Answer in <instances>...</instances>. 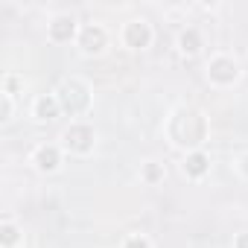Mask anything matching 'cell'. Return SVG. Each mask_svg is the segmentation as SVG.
<instances>
[{"label": "cell", "mask_w": 248, "mask_h": 248, "mask_svg": "<svg viewBox=\"0 0 248 248\" xmlns=\"http://www.w3.org/2000/svg\"><path fill=\"white\" fill-rule=\"evenodd\" d=\"M9 114H12V96H6V93H3V96H0V120L6 123V120H9Z\"/></svg>", "instance_id": "cell-16"}, {"label": "cell", "mask_w": 248, "mask_h": 248, "mask_svg": "<svg viewBox=\"0 0 248 248\" xmlns=\"http://www.w3.org/2000/svg\"><path fill=\"white\" fill-rule=\"evenodd\" d=\"M21 88H24V79H21V76H15V73H6V76H3V93H6V96H15Z\"/></svg>", "instance_id": "cell-14"}, {"label": "cell", "mask_w": 248, "mask_h": 248, "mask_svg": "<svg viewBox=\"0 0 248 248\" xmlns=\"http://www.w3.org/2000/svg\"><path fill=\"white\" fill-rule=\"evenodd\" d=\"M202 47H204V44H202V32H199L196 27L181 30V35H178V50H181L184 56H196Z\"/></svg>", "instance_id": "cell-11"}, {"label": "cell", "mask_w": 248, "mask_h": 248, "mask_svg": "<svg viewBox=\"0 0 248 248\" xmlns=\"http://www.w3.org/2000/svg\"><path fill=\"white\" fill-rule=\"evenodd\" d=\"M56 96H59L62 111H64V114H70V117H76V114L88 111V105H91V88H88V82H82L79 76L64 79V82L59 85Z\"/></svg>", "instance_id": "cell-2"}, {"label": "cell", "mask_w": 248, "mask_h": 248, "mask_svg": "<svg viewBox=\"0 0 248 248\" xmlns=\"http://www.w3.org/2000/svg\"><path fill=\"white\" fill-rule=\"evenodd\" d=\"M236 170H239V175H242V178H248V152L236 158Z\"/></svg>", "instance_id": "cell-17"}, {"label": "cell", "mask_w": 248, "mask_h": 248, "mask_svg": "<svg viewBox=\"0 0 248 248\" xmlns=\"http://www.w3.org/2000/svg\"><path fill=\"white\" fill-rule=\"evenodd\" d=\"M32 164L38 172H56L62 167V149L53 146V143H41L32 155Z\"/></svg>", "instance_id": "cell-8"}, {"label": "cell", "mask_w": 248, "mask_h": 248, "mask_svg": "<svg viewBox=\"0 0 248 248\" xmlns=\"http://www.w3.org/2000/svg\"><path fill=\"white\" fill-rule=\"evenodd\" d=\"M207 79H210L213 85H219V88L233 85V82L239 79V64H236V59H231V56H225V53L213 56V59L207 62Z\"/></svg>", "instance_id": "cell-4"}, {"label": "cell", "mask_w": 248, "mask_h": 248, "mask_svg": "<svg viewBox=\"0 0 248 248\" xmlns=\"http://www.w3.org/2000/svg\"><path fill=\"white\" fill-rule=\"evenodd\" d=\"M233 248H248V231H242V233L233 236Z\"/></svg>", "instance_id": "cell-18"}, {"label": "cell", "mask_w": 248, "mask_h": 248, "mask_svg": "<svg viewBox=\"0 0 248 248\" xmlns=\"http://www.w3.org/2000/svg\"><path fill=\"white\" fill-rule=\"evenodd\" d=\"M207 170H210V158H207L202 149L187 152V158H184V175H187V178H204Z\"/></svg>", "instance_id": "cell-10"}, {"label": "cell", "mask_w": 248, "mask_h": 248, "mask_svg": "<svg viewBox=\"0 0 248 248\" xmlns=\"http://www.w3.org/2000/svg\"><path fill=\"white\" fill-rule=\"evenodd\" d=\"M47 35L53 38V41H70V38H76L79 35V27H76V15H70V12H59L50 24H47Z\"/></svg>", "instance_id": "cell-7"}, {"label": "cell", "mask_w": 248, "mask_h": 248, "mask_svg": "<svg viewBox=\"0 0 248 248\" xmlns=\"http://www.w3.org/2000/svg\"><path fill=\"white\" fill-rule=\"evenodd\" d=\"M62 114V105H59V96L56 93H41L35 102H32V117L47 123V120H56Z\"/></svg>", "instance_id": "cell-9"}, {"label": "cell", "mask_w": 248, "mask_h": 248, "mask_svg": "<svg viewBox=\"0 0 248 248\" xmlns=\"http://www.w3.org/2000/svg\"><path fill=\"white\" fill-rule=\"evenodd\" d=\"M123 44H126L129 50H146L152 44V27H149V21H143V18L129 21L126 27H123Z\"/></svg>", "instance_id": "cell-6"}, {"label": "cell", "mask_w": 248, "mask_h": 248, "mask_svg": "<svg viewBox=\"0 0 248 248\" xmlns=\"http://www.w3.org/2000/svg\"><path fill=\"white\" fill-rule=\"evenodd\" d=\"M18 239H21V231H18L15 222H3V225H0V245H3V248L18 245Z\"/></svg>", "instance_id": "cell-12"}, {"label": "cell", "mask_w": 248, "mask_h": 248, "mask_svg": "<svg viewBox=\"0 0 248 248\" xmlns=\"http://www.w3.org/2000/svg\"><path fill=\"white\" fill-rule=\"evenodd\" d=\"M167 138L178 149H187V152L202 149V143L207 140V117L199 108L178 105L167 120Z\"/></svg>", "instance_id": "cell-1"}, {"label": "cell", "mask_w": 248, "mask_h": 248, "mask_svg": "<svg viewBox=\"0 0 248 248\" xmlns=\"http://www.w3.org/2000/svg\"><path fill=\"white\" fill-rule=\"evenodd\" d=\"M143 181H146V184H158V181H164V164L146 161V164H143Z\"/></svg>", "instance_id": "cell-13"}, {"label": "cell", "mask_w": 248, "mask_h": 248, "mask_svg": "<svg viewBox=\"0 0 248 248\" xmlns=\"http://www.w3.org/2000/svg\"><path fill=\"white\" fill-rule=\"evenodd\" d=\"M120 248H152V242H149L143 233H132V236L123 239V245H120Z\"/></svg>", "instance_id": "cell-15"}, {"label": "cell", "mask_w": 248, "mask_h": 248, "mask_svg": "<svg viewBox=\"0 0 248 248\" xmlns=\"http://www.w3.org/2000/svg\"><path fill=\"white\" fill-rule=\"evenodd\" d=\"M76 44H79V50L85 56H96V53H102L108 47V32L99 24H85L79 30V35H76Z\"/></svg>", "instance_id": "cell-5"}, {"label": "cell", "mask_w": 248, "mask_h": 248, "mask_svg": "<svg viewBox=\"0 0 248 248\" xmlns=\"http://www.w3.org/2000/svg\"><path fill=\"white\" fill-rule=\"evenodd\" d=\"M62 143H64V149L73 152V155H88V152L93 149V143H96V132H93V126L76 120V123H70V126L64 129Z\"/></svg>", "instance_id": "cell-3"}]
</instances>
